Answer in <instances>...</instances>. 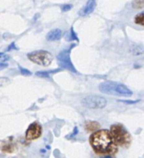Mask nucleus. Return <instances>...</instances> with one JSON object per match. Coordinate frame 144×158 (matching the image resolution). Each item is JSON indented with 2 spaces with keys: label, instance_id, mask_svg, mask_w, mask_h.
Masks as SVG:
<instances>
[{
  "label": "nucleus",
  "instance_id": "nucleus-12",
  "mask_svg": "<svg viewBox=\"0 0 144 158\" xmlns=\"http://www.w3.org/2000/svg\"><path fill=\"white\" fill-rule=\"evenodd\" d=\"M134 21H135V23H136V24L143 26L144 25V13H143V12L137 14V15L135 16Z\"/></svg>",
  "mask_w": 144,
  "mask_h": 158
},
{
  "label": "nucleus",
  "instance_id": "nucleus-3",
  "mask_svg": "<svg viewBox=\"0 0 144 158\" xmlns=\"http://www.w3.org/2000/svg\"><path fill=\"white\" fill-rule=\"evenodd\" d=\"M110 133L115 143L119 146L127 148L131 144V135L122 124L118 123L111 125L110 127Z\"/></svg>",
  "mask_w": 144,
  "mask_h": 158
},
{
  "label": "nucleus",
  "instance_id": "nucleus-14",
  "mask_svg": "<svg viewBox=\"0 0 144 158\" xmlns=\"http://www.w3.org/2000/svg\"><path fill=\"white\" fill-rule=\"evenodd\" d=\"M133 7L134 9H142V8H143V0H134L133 2Z\"/></svg>",
  "mask_w": 144,
  "mask_h": 158
},
{
  "label": "nucleus",
  "instance_id": "nucleus-23",
  "mask_svg": "<svg viewBox=\"0 0 144 158\" xmlns=\"http://www.w3.org/2000/svg\"><path fill=\"white\" fill-rule=\"evenodd\" d=\"M77 133H78V129H77V127H75L74 128V131H73L72 134H71L69 136H68V137H67V138H68V139L72 138V137H74V136L77 135Z\"/></svg>",
  "mask_w": 144,
  "mask_h": 158
},
{
  "label": "nucleus",
  "instance_id": "nucleus-15",
  "mask_svg": "<svg viewBox=\"0 0 144 158\" xmlns=\"http://www.w3.org/2000/svg\"><path fill=\"white\" fill-rule=\"evenodd\" d=\"M36 76L40 77V78H49L50 75L49 73L46 72V71H39L35 73Z\"/></svg>",
  "mask_w": 144,
  "mask_h": 158
},
{
  "label": "nucleus",
  "instance_id": "nucleus-5",
  "mask_svg": "<svg viewBox=\"0 0 144 158\" xmlns=\"http://www.w3.org/2000/svg\"><path fill=\"white\" fill-rule=\"evenodd\" d=\"M70 52H71V49H63V50L60 51L57 56V63H58L59 66L62 69H68L73 73L78 74V72L75 69L72 62H71V57H70Z\"/></svg>",
  "mask_w": 144,
  "mask_h": 158
},
{
  "label": "nucleus",
  "instance_id": "nucleus-20",
  "mask_svg": "<svg viewBox=\"0 0 144 158\" xmlns=\"http://www.w3.org/2000/svg\"><path fill=\"white\" fill-rule=\"evenodd\" d=\"M119 102H122V103H127V104H134V103H138L139 101V100H119Z\"/></svg>",
  "mask_w": 144,
  "mask_h": 158
},
{
  "label": "nucleus",
  "instance_id": "nucleus-7",
  "mask_svg": "<svg viewBox=\"0 0 144 158\" xmlns=\"http://www.w3.org/2000/svg\"><path fill=\"white\" fill-rule=\"evenodd\" d=\"M42 127L37 122L31 123L26 131V139L27 140H37L41 136Z\"/></svg>",
  "mask_w": 144,
  "mask_h": 158
},
{
  "label": "nucleus",
  "instance_id": "nucleus-21",
  "mask_svg": "<svg viewBox=\"0 0 144 158\" xmlns=\"http://www.w3.org/2000/svg\"><path fill=\"white\" fill-rule=\"evenodd\" d=\"M9 56L8 55H4V54H2L0 55V63H2L6 62L7 60H9Z\"/></svg>",
  "mask_w": 144,
  "mask_h": 158
},
{
  "label": "nucleus",
  "instance_id": "nucleus-19",
  "mask_svg": "<svg viewBox=\"0 0 144 158\" xmlns=\"http://www.w3.org/2000/svg\"><path fill=\"white\" fill-rule=\"evenodd\" d=\"M73 6L71 4H64L63 5V6L61 7V9L63 12H68V11H70L71 9H72Z\"/></svg>",
  "mask_w": 144,
  "mask_h": 158
},
{
  "label": "nucleus",
  "instance_id": "nucleus-24",
  "mask_svg": "<svg viewBox=\"0 0 144 158\" xmlns=\"http://www.w3.org/2000/svg\"><path fill=\"white\" fill-rule=\"evenodd\" d=\"M8 66V64L7 63H0V70H2V69H6V68H7Z\"/></svg>",
  "mask_w": 144,
  "mask_h": 158
},
{
  "label": "nucleus",
  "instance_id": "nucleus-16",
  "mask_svg": "<svg viewBox=\"0 0 144 158\" xmlns=\"http://www.w3.org/2000/svg\"><path fill=\"white\" fill-rule=\"evenodd\" d=\"M19 69H20V73H21L22 75L26 76V77H29V76L32 75V73L29 70H28L27 69H25V68L22 67L21 66H19Z\"/></svg>",
  "mask_w": 144,
  "mask_h": 158
},
{
  "label": "nucleus",
  "instance_id": "nucleus-9",
  "mask_svg": "<svg viewBox=\"0 0 144 158\" xmlns=\"http://www.w3.org/2000/svg\"><path fill=\"white\" fill-rule=\"evenodd\" d=\"M62 31L60 29H54L46 34V40L48 41H56L61 39Z\"/></svg>",
  "mask_w": 144,
  "mask_h": 158
},
{
  "label": "nucleus",
  "instance_id": "nucleus-10",
  "mask_svg": "<svg viewBox=\"0 0 144 158\" xmlns=\"http://www.w3.org/2000/svg\"><path fill=\"white\" fill-rule=\"evenodd\" d=\"M85 127L86 131H89V132H94V131H97L98 129L100 128V124L96 121H90V120H88V121L85 122Z\"/></svg>",
  "mask_w": 144,
  "mask_h": 158
},
{
  "label": "nucleus",
  "instance_id": "nucleus-11",
  "mask_svg": "<svg viewBox=\"0 0 144 158\" xmlns=\"http://www.w3.org/2000/svg\"><path fill=\"white\" fill-rule=\"evenodd\" d=\"M130 52L134 56L142 55L143 53V49L138 45H133L130 47Z\"/></svg>",
  "mask_w": 144,
  "mask_h": 158
},
{
  "label": "nucleus",
  "instance_id": "nucleus-26",
  "mask_svg": "<svg viewBox=\"0 0 144 158\" xmlns=\"http://www.w3.org/2000/svg\"><path fill=\"white\" fill-rule=\"evenodd\" d=\"M2 54H3L2 52H0V55H2Z\"/></svg>",
  "mask_w": 144,
  "mask_h": 158
},
{
  "label": "nucleus",
  "instance_id": "nucleus-18",
  "mask_svg": "<svg viewBox=\"0 0 144 158\" xmlns=\"http://www.w3.org/2000/svg\"><path fill=\"white\" fill-rule=\"evenodd\" d=\"M68 35H69V36H68V40H77V41L78 40V39H77V35H76V33L74 32L73 28L71 29V32H70V33H68Z\"/></svg>",
  "mask_w": 144,
  "mask_h": 158
},
{
  "label": "nucleus",
  "instance_id": "nucleus-2",
  "mask_svg": "<svg viewBox=\"0 0 144 158\" xmlns=\"http://www.w3.org/2000/svg\"><path fill=\"white\" fill-rule=\"evenodd\" d=\"M99 91L108 95L118 96V97H131L133 92L125 85L116 82L105 81L101 83L98 86Z\"/></svg>",
  "mask_w": 144,
  "mask_h": 158
},
{
  "label": "nucleus",
  "instance_id": "nucleus-8",
  "mask_svg": "<svg viewBox=\"0 0 144 158\" xmlns=\"http://www.w3.org/2000/svg\"><path fill=\"white\" fill-rule=\"evenodd\" d=\"M96 7V0H88L85 6L79 11L78 14L81 16H86L91 14Z\"/></svg>",
  "mask_w": 144,
  "mask_h": 158
},
{
  "label": "nucleus",
  "instance_id": "nucleus-6",
  "mask_svg": "<svg viewBox=\"0 0 144 158\" xmlns=\"http://www.w3.org/2000/svg\"><path fill=\"white\" fill-rule=\"evenodd\" d=\"M84 106L90 109H102L107 105V100L98 96H88L81 100Z\"/></svg>",
  "mask_w": 144,
  "mask_h": 158
},
{
  "label": "nucleus",
  "instance_id": "nucleus-1",
  "mask_svg": "<svg viewBox=\"0 0 144 158\" xmlns=\"http://www.w3.org/2000/svg\"><path fill=\"white\" fill-rule=\"evenodd\" d=\"M89 143L97 154H115L118 152V145L108 130H99L93 133L89 137Z\"/></svg>",
  "mask_w": 144,
  "mask_h": 158
},
{
  "label": "nucleus",
  "instance_id": "nucleus-25",
  "mask_svg": "<svg viewBox=\"0 0 144 158\" xmlns=\"http://www.w3.org/2000/svg\"><path fill=\"white\" fill-rule=\"evenodd\" d=\"M102 158H111V156L107 155V156H105V157H102Z\"/></svg>",
  "mask_w": 144,
  "mask_h": 158
},
{
  "label": "nucleus",
  "instance_id": "nucleus-17",
  "mask_svg": "<svg viewBox=\"0 0 144 158\" xmlns=\"http://www.w3.org/2000/svg\"><path fill=\"white\" fill-rule=\"evenodd\" d=\"M10 83V80L7 77H0V87Z\"/></svg>",
  "mask_w": 144,
  "mask_h": 158
},
{
  "label": "nucleus",
  "instance_id": "nucleus-13",
  "mask_svg": "<svg viewBox=\"0 0 144 158\" xmlns=\"http://www.w3.org/2000/svg\"><path fill=\"white\" fill-rule=\"evenodd\" d=\"M2 151H3V152H6V153H12V151H13L14 150V147L13 145L12 144H9V143H7V144H5V145H2L1 148Z\"/></svg>",
  "mask_w": 144,
  "mask_h": 158
},
{
  "label": "nucleus",
  "instance_id": "nucleus-22",
  "mask_svg": "<svg viewBox=\"0 0 144 158\" xmlns=\"http://www.w3.org/2000/svg\"><path fill=\"white\" fill-rule=\"evenodd\" d=\"M12 49H16V50L17 49H19L18 47H16V46H15V42H12V43H11L9 46H8V48L6 49V51H7V52H9V51H11Z\"/></svg>",
  "mask_w": 144,
  "mask_h": 158
},
{
  "label": "nucleus",
  "instance_id": "nucleus-4",
  "mask_svg": "<svg viewBox=\"0 0 144 158\" xmlns=\"http://www.w3.org/2000/svg\"><path fill=\"white\" fill-rule=\"evenodd\" d=\"M27 57L33 63L43 66H50L54 60L52 54L46 50L33 51L28 53Z\"/></svg>",
  "mask_w": 144,
  "mask_h": 158
}]
</instances>
